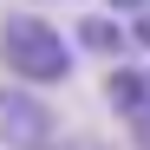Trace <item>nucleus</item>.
I'll return each instance as SVG.
<instances>
[{
    "label": "nucleus",
    "mask_w": 150,
    "mask_h": 150,
    "mask_svg": "<svg viewBox=\"0 0 150 150\" xmlns=\"http://www.w3.org/2000/svg\"><path fill=\"white\" fill-rule=\"evenodd\" d=\"M0 59H7L13 79H33V85H59V79H72L65 39L46 26L39 13H13L7 26H0Z\"/></svg>",
    "instance_id": "f257e3e1"
},
{
    "label": "nucleus",
    "mask_w": 150,
    "mask_h": 150,
    "mask_svg": "<svg viewBox=\"0 0 150 150\" xmlns=\"http://www.w3.org/2000/svg\"><path fill=\"white\" fill-rule=\"evenodd\" d=\"M0 144L7 150H52V111L33 91L0 85Z\"/></svg>",
    "instance_id": "f03ea898"
},
{
    "label": "nucleus",
    "mask_w": 150,
    "mask_h": 150,
    "mask_svg": "<svg viewBox=\"0 0 150 150\" xmlns=\"http://www.w3.org/2000/svg\"><path fill=\"white\" fill-rule=\"evenodd\" d=\"M111 111L124 117V131L137 137V150H150V65L111 72Z\"/></svg>",
    "instance_id": "7ed1b4c3"
},
{
    "label": "nucleus",
    "mask_w": 150,
    "mask_h": 150,
    "mask_svg": "<svg viewBox=\"0 0 150 150\" xmlns=\"http://www.w3.org/2000/svg\"><path fill=\"white\" fill-rule=\"evenodd\" d=\"M79 46H85V52H124V33L111 26V20H85V26H79Z\"/></svg>",
    "instance_id": "20e7f679"
},
{
    "label": "nucleus",
    "mask_w": 150,
    "mask_h": 150,
    "mask_svg": "<svg viewBox=\"0 0 150 150\" xmlns=\"http://www.w3.org/2000/svg\"><path fill=\"white\" fill-rule=\"evenodd\" d=\"M131 39H137V46H150V7L137 13V33H131Z\"/></svg>",
    "instance_id": "39448f33"
},
{
    "label": "nucleus",
    "mask_w": 150,
    "mask_h": 150,
    "mask_svg": "<svg viewBox=\"0 0 150 150\" xmlns=\"http://www.w3.org/2000/svg\"><path fill=\"white\" fill-rule=\"evenodd\" d=\"M111 7H117V13H144L150 0H111Z\"/></svg>",
    "instance_id": "423d86ee"
},
{
    "label": "nucleus",
    "mask_w": 150,
    "mask_h": 150,
    "mask_svg": "<svg viewBox=\"0 0 150 150\" xmlns=\"http://www.w3.org/2000/svg\"><path fill=\"white\" fill-rule=\"evenodd\" d=\"M52 150H105V144H85V137H72V144H52Z\"/></svg>",
    "instance_id": "0eeeda50"
}]
</instances>
